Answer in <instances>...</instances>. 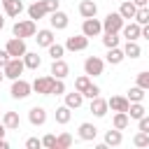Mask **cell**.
<instances>
[{"mask_svg":"<svg viewBox=\"0 0 149 149\" xmlns=\"http://www.w3.org/2000/svg\"><path fill=\"white\" fill-rule=\"evenodd\" d=\"M12 35L14 37H35L37 35V26H35V21L33 19H26V21H16L14 26H12Z\"/></svg>","mask_w":149,"mask_h":149,"instance_id":"6da1fadb","label":"cell"},{"mask_svg":"<svg viewBox=\"0 0 149 149\" xmlns=\"http://www.w3.org/2000/svg\"><path fill=\"white\" fill-rule=\"evenodd\" d=\"M123 26H126V19L119 12H109L102 19V33H121Z\"/></svg>","mask_w":149,"mask_h":149,"instance_id":"7a4b0ae2","label":"cell"},{"mask_svg":"<svg viewBox=\"0 0 149 149\" xmlns=\"http://www.w3.org/2000/svg\"><path fill=\"white\" fill-rule=\"evenodd\" d=\"M33 93V84L30 81H26V79H14L12 81V88H9V95L14 98V100H26L28 95Z\"/></svg>","mask_w":149,"mask_h":149,"instance_id":"3957f363","label":"cell"},{"mask_svg":"<svg viewBox=\"0 0 149 149\" xmlns=\"http://www.w3.org/2000/svg\"><path fill=\"white\" fill-rule=\"evenodd\" d=\"M102 70H105V61H102L100 56H88V58L84 61V72H86L88 77H100Z\"/></svg>","mask_w":149,"mask_h":149,"instance_id":"277c9868","label":"cell"},{"mask_svg":"<svg viewBox=\"0 0 149 149\" xmlns=\"http://www.w3.org/2000/svg\"><path fill=\"white\" fill-rule=\"evenodd\" d=\"M5 70V77L7 79H19L21 74H23V70H26V63H23V58H9V63L2 68Z\"/></svg>","mask_w":149,"mask_h":149,"instance_id":"5b68a950","label":"cell"},{"mask_svg":"<svg viewBox=\"0 0 149 149\" xmlns=\"http://www.w3.org/2000/svg\"><path fill=\"white\" fill-rule=\"evenodd\" d=\"M5 49H7V54L12 56V58H23L26 56V42H23V37H12L7 44H5Z\"/></svg>","mask_w":149,"mask_h":149,"instance_id":"8992f818","label":"cell"},{"mask_svg":"<svg viewBox=\"0 0 149 149\" xmlns=\"http://www.w3.org/2000/svg\"><path fill=\"white\" fill-rule=\"evenodd\" d=\"M54 81H56L54 74H49V77H37V79L33 81V91L40 93V95H51V86H54Z\"/></svg>","mask_w":149,"mask_h":149,"instance_id":"52a82bcc","label":"cell"},{"mask_svg":"<svg viewBox=\"0 0 149 149\" xmlns=\"http://www.w3.org/2000/svg\"><path fill=\"white\" fill-rule=\"evenodd\" d=\"M81 33H84L86 37H98V35L102 33V21H98L95 16L84 19V23H81Z\"/></svg>","mask_w":149,"mask_h":149,"instance_id":"ba28073f","label":"cell"},{"mask_svg":"<svg viewBox=\"0 0 149 149\" xmlns=\"http://www.w3.org/2000/svg\"><path fill=\"white\" fill-rule=\"evenodd\" d=\"M49 23H51V28H54V30H65V28H68V23H70V19H68V14H65V12L56 9V12H51V14H49Z\"/></svg>","mask_w":149,"mask_h":149,"instance_id":"9c48e42d","label":"cell"},{"mask_svg":"<svg viewBox=\"0 0 149 149\" xmlns=\"http://www.w3.org/2000/svg\"><path fill=\"white\" fill-rule=\"evenodd\" d=\"M88 47V37L81 33V35H72V37H68V42H65V49L68 51H84Z\"/></svg>","mask_w":149,"mask_h":149,"instance_id":"30bf717a","label":"cell"},{"mask_svg":"<svg viewBox=\"0 0 149 149\" xmlns=\"http://www.w3.org/2000/svg\"><path fill=\"white\" fill-rule=\"evenodd\" d=\"M91 114L93 116H98V119H102L105 114H107V109H109V102L105 100V98H100V95H95L93 100H91Z\"/></svg>","mask_w":149,"mask_h":149,"instance_id":"8fae6325","label":"cell"},{"mask_svg":"<svg viewBox=\"0 0 149 149\" xmlns=\"http://www.w3.org/2000/svg\"><path fill=\"white\" fill-rule=\"evenodd\" d=\"M28 121H30L33 126H44V123H47V109L40 107V105L30 107V109H28Z\"/></svg>","mask_w":149,"mask_h":149,"instance_id":"7c38bea8","label":"cell"},{"mask_svg":"<svg viewBox=\"0 0 149 149\" xmlns=\"http://www.w3.org/2000/svg\"><path fill=\"white\" fill-rule=\"evenodd\" d=\"M47 14H49V9H47L44 0H37V2L28 5V16H30L33 21H40V19H44Z\"/></svg>","mask_w":149,"mask_h":149,"instance_id":"4fadbf2b","label":"cell"},{"mask_svg":"<svg viewBox=\"0 0 149 149\" xmlns=\"http://www.w3.org/2000/svg\"><path fill=\"white\" fill-rule=\"evenodd\" d=\"M49 74H54L56 79H65V77L70 74V65H68L63 58H56V61L51 63V70H49Z\"/></svg>","mask_w":149,"mask_h":149,"instance_id":"5bb4252c","label":"cell"},{"mask_svg":"<svg viewBox=\"0 0 149 149\" xmlns=\"http://www.w3.org/2000/svg\"><path fill=\"white\" fill-rule=\"evenodd\" d=\"M121 35H123L126 40H140V37H142V26H140L137 21H130V23H126V26L121 28Z\"/></svg>","mask_w":149,"mask_h":149,"instance_id":"9a60e30c","label":"cell"},{"mask_svg":"<svg viewBox=\"0 0 149 149\" xmlns=\"http://www.w3.org/2000/svg\"><path fill=\"white\" fill-rule=\"evenodd\" d=\"M95 137H98V128H95L93 123H88V121L79 123V140H84V142H93Z\"/></svg>","mask_w":149,"mask_h":149,"instance_id":"2e32d148","label":"cell"},{"mask_svg":"<svg viewBox=\"0 0 149 149\" xmlns=\"http://www.w3.org/2000/svg\"><path fill=\"white\" fill-rule=\"evenodd\" d=\"M107 102H109V109L112 112H128V107H130V100L126 95H112Z\"/></svg>","mask_w":149,"mask_h":149,"instance_id":"e0dca14e","label":"cell"},{"mask_svg":"<svg viewBox=\"0 0 149 149\" xmlns=\"http://www.w3.org/2000/svg\"><path fill=\"white\" fill-rule=\"evenodd\" d=\"M2 9H5L7 16L16 19V16L23 12V2H21V0H2Z\"/></svg>","mask_w":149,"mask_h":149,"instance_id":"ac0fdd59","label":"cell"},{"mask_svg":"<svg viewBox=\"0 0 149 149\" xmlns=\"http://www.w3.org/2000/svg\"><path fill=\"white\" fill-rule=\"evenodd\" d=\"M119 14H121L126 21H130V19H135V14H137V5H135L133 0H121Z\"/></svg>","mask_w":149,"mask_h":149,"instance_id":"d6986e66","label":"cell"},{"mask_svg":"<svg viewBox=\"0 0 149 149\" xmlns=\"http://www.w3.org/2000/svg\"><path fill=\"white\" fill-rule=\"evenodd\" d=\"M35 40H37V47H49V44L56 42L51 28H42V30H37V37H35Z\"/></svg>","mask_w":149,"mask_h":149,"instance_id":"ffe728a7","label":"cell"},{"mask_svg":"<svg viewBox=\"0 0 149 149\" xmlns=\"http://www.w3.org/2000/svg\"><path fill=\"white\" fill-rule=\"evenodd\" d=\"M79 14H81L84 19H91V16L98 14V5H95L93 0H81V2H79Z\"/></svg>","mask_w":149,"mask_h":149,"instance_id":"44dd1931","label":"cell"},{"mask_svg":"<svg viewBox=\"0 0 149 149\" xmlns=\"http://www.w3.org/2000/svg\"><path fill=\"white\" fill-rule=\"evenodd\" d=\"M123 54H126V58H140V54H142V49H140V44H137V40H126V44H123Z\"/></svg>","mask_w":149,"mask_h":149,"instance_id":"7402d4cb","label":"cell"},{"mask_svg":"<svg viewBox=\"0 0 149 149\" xmlns=\"http://www.w3.org/2000/svg\"><path fill=\"white\" fill-rule=\"evenodd\" d=\"M81 102H84V93L81 91H72V93H65V105L70 107V109H77V107H81Z\"/></svg>","mask_w":149,"mask_h":149,"instance_id":"603a6c76","label":"cell"},{"mask_svg":"<svg viewBox=\"0 0 149 149\" xmlns=\"http://www.w3.org/2000/svg\"><path fill=\"white\" fill-rule=\"evenodd\" d=\"M2 123H5V128H7V130H19L21 119H19V114H16V112H5V114H2Z\"/></svg>","mask_w":149,"mask_h":149,"instance_id":"cb8c5ba5","label":"cell"},{"mask_svg":"<svg viewBox=\"0 0 149 149\" xmlns=\"http://www.w3.org/2000/svg\"><path fill=\"white\" fill-rule=\"evenodd\" d=\"M123 58H126V54H123V49H119V47H112V49H107V63L109 65H119V63H123Z\"/></svg>","mask_w":149,"mask_h":149,"instance_id":"d4e9b609","label":"cell"},{"mask_svg":"<svg viewBox=\"0 0 149 149\" xmlns=\"http://www.w3.org/2000/svg\"><path fill=\"white\" fill-rule=\"evenodd\" d=\"M70 119H72V109H70L68 105H61V107H56V123L65 126V123H70Z\"/></svg>","mask_w":149,"mask_h":149,"instance_id":"484cf974","label":"cell"},{"mask_svg":"<svg viewBox=\"0 0 149 149\" xmlns=\"http://www.w3.org/2000/svg\"><path fill=\"white\" fill-rule=\"evenodd\" d=\"M128 123H130V116H128V112H114V119H112V126H114V128H119V130H126V128H128Z\"/></svg>","mask_w":149,"mask_h":149,"instance_id":"4316f807","label":"cell"},{"mask_svg":"<svg viewBox=\"0 0 149 149\" xmlns=\"http://www.w3.org/2000/svg\"><path fill=\"white\" fill-rule=\"evenodd\" d=\"M123 142V135H121V130L119 128H114V130H107L105 133V144L107 147H119Z\"/></svg>","mask_w":149,"mask_h":149,"instance_id":"83f0119b","label":"cell"},{"mask_svg":"<svg viewBox=\"0 0 149 149\" xmlns=\"http://www.w3.org/2000/svg\"><path fill=\"white\" fill-rule=\"evenodd\" d=\"M23 63H26V68H28V70H37V68L42 65V58L37 56V51H26Z\"/></svg>","mask_w":149,"mask_h":149,"instance_id":"f1b7e54d","label":"cell"},{"mask_svg":"<svg viewBox=\"0 0 149 149\" xmlns=\"http://www.w3.org/2000/svg\"><path fill=\"white\" fill-rule=\"evenodd\" d=\"M126 98H128L130 102H142V100H144V88L135 84L133 88H128V95H126Z\"/></svg>","mask_w":149,"mask_h":149,"instance_id":"f546056e","label":"cell"},{"mask_svg":"<svg viewBox=\"0 0 149 149\" xmlns=\"http://www.w3.org/2000/svg\"><path fill=\"white\" fill-rule=\"evenodd\" d=\"M128 116L140 121V119L144 116V105H142V102H130V107H128Z\"/></svg>","mask_w":149,"mask_h":149,"instance_id":"4dcf8cb0","label":"cell"},{"mask_svg":"<svg viewBox=\"0 0 149 149\" xmlns=\"http://www.w3.org/2000/svg\"><path fill=\"white\" fill-rule=\"evenodd\" d=\"M47 49H49V56H51V61H56V58H63V54H65V44H58V42L49 44Z\"/></svg>","mask_w":149,"mask_h":149,"instance_id":"1f68e13d","label":"cell"},{"mask_svg":"<svg viewBox=\"0 0 149 149\" xmlns=\"http://www.w3.org/2000/svg\"><path fill=\"white\" fill-rule=\"evenodd\" d=\"M72 147V135L70 133H61L56 137V149H70Z\"/></svg>","mask_w":149,"mask_h":149,"instance_id":"d6a6232c","label":"cell"},{"mask_svg":"<svg viewBox=\"0 0 149 149\" xmlns=\"http://www.w3.org/2000/svg\"><path fill=\"white\" fill-rule=\"evenodd\" d=\"M102 44H105L107 49L119 47V33H105V35H102Z\"/></svg>","mask_w":149,"mask_h":149,"instance_id":"836d02e7","label":"cell"},{"mask_svg":"<svg viewBox=\"0 0 149 149\" xmlns=\"http://www.w3.org/2000/svg\"><path fill=\"white\" fill-rule=\"evenodd\" d=\"M88 86H91V77H88L86 72H84L81 77H77V79H74V88H77V91H81V93H84Z\"/></svg>","mask_w":149,"mask_h":149,"instance_id":"e575fe53","label":"cell"},{"mask_svg":"<svg viewBox=\"0 0 149 149\" xmlns=\"http://www.w3.org/2000/svg\"><path fill=\"white\" fill-rule=\"evenodd\" d=\"M133 144H135V147H149V133L137 130L135 137H133Z\"/></svg>","mask_w":149,"mask_h":149,"instance_id":"d590c367","label":"cell"},{"mask_svg":"<svg viewBox=\"0 0 149 149\" xmlns=\"http://www.w3.org/2000/svg\"><path fill=\"white\" fill-rule=\"evenodd\" d=\"M135 21H137L140 26H144V23H149V5H147V7H137V14H135Z\"/></svg>","mask_w":149,"mask_h":149,"instance_id":"8d00e7d4","label":"cell"},{"mask_svg":"<svg viewBox=\"0 0 149 149\" xmlns=\"http://www.w3.org/2000/svg\"><path fill=\"white\" fill-rule=\"evenodd\" d=\"M137 86H142L144 91H149V70H144V72H140L137 74V81H135Z\"/></svg>","mask_w":149,"mask_h":149,"instance_id":"74e56055","label":"cell"},{"mask_svg":"<svg viewBox=\"0 0 149 149\" xmlns=\"http://www.w3.org/2000/svg\"><path fill=\"white\" fill-rule=\"evenodd\" d=\"M51 95H65V84H63V79H56V81H54Z\"/></svg>","mask_w":149,"mask_h":149,"instance_id":"f35d334b","label":"cell"},{"mask_svg":"<svg viewBox=\"0 0 149 149\" xmlns=\"http://www.w3.org/2000/svg\"><path fill=\"white\" fill-rule=\"evenodd\" d=\"M95 95H100V86H95V84L91 81V86H88V88L84 91V98H88V100H93Z\"/></svg>","mask_w":149,"mask_h":149,"instance_id":"ab89813d","label":"cell"},{"mask_svg":"<svg viewBox=\"0 0 149 149\" xmlns=\"http://www.w3.org/2000/svg\"><path fill=\"white\" fill-rule=\"evenodd\" d=\"M42 147H47V149H56V135H44L42 137Z\"/></svg>","mask_w":149,"mask_h":149,"instance_id":"60d3db41","label":"cell"},{"mask_svg":"<svg viewBox=\"0 0 149 149\" xmlns=\"http://www.w3.org/2000/svg\"><path fill=\"white\" fill-rule=\"evenodd\" d=\"M26 147H28V149H40V147H42V140H37V137H28V140H26Z\"/></svg>","mask_w":149,"mask_h":149,"instance_id":"b9f144b4","label":"cell"},{"mask_svg":"<svg viewBox=\"0 0 149 149\" xmlns=\"http://www.w3.org/2000/svg\"><path fill=\"white\" fill-rule=\"evenodd\" d=\"M44 5H47V9H49V14H51V12H56V9H58L61 0H44Z\"/></svg>","mask_w":149,"mask_h":149,"instance_id":"7bdbcfd3","label":"cell"},{"mask_svg":"<svg viewBox=\"0 0 149 149\" xmlns=\"http://www.w3.org/2000/svg\"><path fill=\"white\" fill-rule=\"evenodd\" d=\"M137 128H140V130H144V133H149V116H147V114H144V116L140 119V123H137Z\"/></svg>","mask_w":149,"mask_h":149,"instance_id":"ee69618b","label":"cell"},{"mask_svg":"<svg viewBox=\"0 0 149 149\" xmlns=\"http://www.w3.org/2000/svg\"><path fill=\"white\" fill-rule=\"evenodd\" d=\"M9 58H12V56L7 54V49H0V68H5V65L9 63Z\"/></svg>","mask_w":149,"mask_h":149,"instance_id":"f6af8a7d","label":"cell"},{"mask_svg":"<svg viewBox=\"0 0 149 149\" xmlns=\"http://www.w3.org/2000/svg\"><path fill=\"white\" fill-rule=\"evenodd\" d=\"M142 37H144V40H149V23H144V26H142Z\"/></svg>","mask_w":149,"mask_h":149,"instance_id":"bcb514c9","label":"cell"},{"mask_svg":"<svg viewBox=\"0 0 149 149\" xmlns=\"http://www.w3.org/2000/svg\"><path fill=\"white\" fill-rule=\"evenodd\" d=\"M133 2H135L137 7H147V5H149V0H133Z\"/></svg>","mask_w":149,"mask_h":149,"instance_id":"7dc6e473","label":"cell"},{"mask_svg":"<svg viewBox=\"0 0 149 149\" xmlns=\"http://www.w3.org/2000/svg\"><path fill=\"white\" fill-rule=\"evenodd\" d=\"M7 147H9V142H7L5 137H0V149H7Z\"/></svg>","mask_w":149,"mask_h":149,"instance_id":"c3c4849f","label":"cell"},{"mask_svg":"<svg viewBox=\"0 0 149 149\" xmlns=\"http://www.w3.org/2000/svg\"><path fill=\"white\" fill-rule=\"evenodd\" d=\"M5 133H7V128H5V123L0 121V137H5Z\"/></svg>","mask_w":149,"mask_h":149,"instance_id":"681fc988","label":"cell"},{"mask_svg":"<svg viewBox=\"0 0 149 149\" xmlns=\"http://www.w3.org/2000/svg\"><path fill=\"white\" fill-rule=\"evenodd\" d=\"M5 28V19H2V14H0V30Z\"/></svg>","mask_w":149,"mask_h":149,"instance_id":"f907efd6","label":"cell"},{"mask_svg":"<svg viewBox=\"0 0 149 149\" xmlns=\"http://www.w3.org/2000/svg\"><path fill=\"white\" fill-rule=\"evenodd\" d=\"M2 79H5V70L0 68V84H2Z\"/></svg>","mask_w":149,"mask_h":149,"instance_id":"816d5d0a","label":"cell"},{"mask_svg":"<svg viewBox=\"0 0 149 149\" xmlns=\"http://www.w3.org/2000/svg\"><path fill=\"white\" fill-rule=\"evenodd\" d=\"M116 2H121V0H116Z\"/></svg>","mask_w":149,"mask_h":149,"instance_id":"f5cc1de1","label":"cell"},{"mask_svg":"<svg viewBox=\"0 0 149 149\" xmlns=\"http://www.w3.org/2000/svg\"><path fill=\"white\" fill-rule=\"evenodd\" d=\"M0 2H2V0H0Z\"/></svg>","mask_w":149,"mask_h":149,"instance_id":"db71d44e","label":"cell"}]
</instances>
